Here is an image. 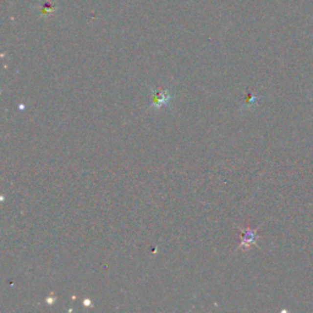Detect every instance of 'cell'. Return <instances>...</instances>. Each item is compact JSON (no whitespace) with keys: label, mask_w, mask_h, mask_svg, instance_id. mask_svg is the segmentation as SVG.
Instances as JSON below:
<instances>
[{"label":"cell","mask_w":313,"mask_h":313,"mask_svg":"<svg viewBox=\"0 0 313 313\" xmlns=\"http://www.w3.org/2000/svg\"><path fill=\"white\" fill-rule=\"evenodd\" d=\"M239 230L241 231V244H240L239 248L244 249V251H248L251 248V246L257 245V239H258V227L257 229H251V227H244L237 226Z\"/></svg>","instance_id":"cell-1"},{"label":"cell","mask_w":313,"mask_h":313,"mask_svg":"<svg viewBox=\"0 0 313 313\" xmlns=\"http://www.w3.org/2000/svg\"><path fill=\"white\" fill-rule=\"evenodd\" d=\"M152 99H153L154 109H160L161 107H165L170 103V100L173 99V95L170 94L169 90L156 89L152 94Z\"/></svg>","instance_id":"cell-2"},{"label":"cell","mask_w":313,"mask_h":313,"mask_svg":"<svg viewBox=\"0 0 313 313\" xmlns=\"http://www.w3.org/2000/svg\"><path fill=\"white\" fill-rule=\"evenodd\" d=\"M88 305H90L89 300H85V306H88Z\"/></svg>","instance_id":"cell-4"},{"label":"cell","mask_w":313,"mask_h":313,"mask_svg":"<svg viewBox=\"0 0 313 313\" xmlns=\"http://www.w3.org/2000/svg\"><path fill=\"white\" fill-rule=\"evenodd\" d=\"M46 301H48L49 305H53V302L55 301V297H48L46 298Z\"/></svg>","instance_id":"cell-3"}]
</instances>
